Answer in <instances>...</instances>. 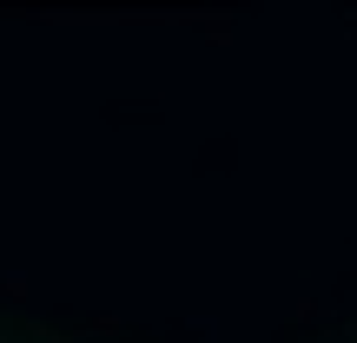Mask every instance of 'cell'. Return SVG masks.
Instances as JSON below:
<instances>
[{"label":"cell","instance_id":"obj_1","mask_svg":"<svg viewBox=\"0 0 357 343\" xmlns=\"http://www.w3.org/2000/svg\"><path fill=\"white\" fill-rule=\"evenodd\" d=\"M0 343H93L66 324L40 317V310H20V304H0Z\"/></svg>","mask_w":357,"mask_h":343},{"label":"cell","instance_id":"obj_2","mask_svg":"<svg viewBox=\"0 0 357 343\" xmlns=\"http://www.w3.org/2000/svg\"><path fill=\"white\" fill-rule=\"evenodd\" d=\"M337 343H357V324H351V330H344V337H337Z\"/></svg>","mask_w":357,"mask_h":343}]
</instances>
